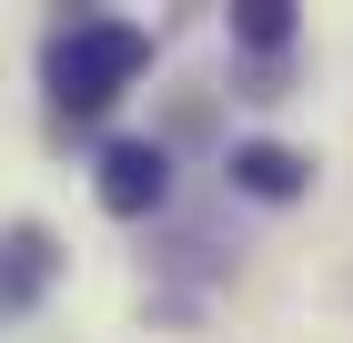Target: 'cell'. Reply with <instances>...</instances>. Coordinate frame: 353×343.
Segmentation results:
<instances>
[{
	"label": "cell",
	"mask_w": 353,
	"mask_h": 343,
	"mask_svg": "<svg viewBox=\"0 0 353 343\" xmlns=\"http://www.w3.org/2000/svg\"><path fill=\"white\" fill-rule=\"evenodd\" d=\"M141 61H152V30L141 21H121V10H71V21H51V41H41V91H51L61 121H101V111L141 81Z\"/></svg>",
	"instance_id": "6da1fadb"
},
{
	"label": "cell",
	"mask_w": 353,
	"mask_h": 343,
	"mask_svg": "<svg viewBox=\"0 0 353 343\" xmlns=\"http://www.w3.org/2000/svg\"><path fill=\"white\" fill-rule=\"evenodd\" d=\"M91 192H101V212L141 222V212H162V202H172V152H162V141H141V132L101 141V172H91Z\"/></svg>",
	"instance_id": "7a4b0ae2"
},
{
	"label": "cell",
	"mask_w": 353,
	"mask_h": 343,
	"mask_svg": "<svg viewBox=\"0 0 353 343\" xmlns=\"http://www.w3.org/2000/svg\"><path fill=\"white\" fill-rule=\"evenodd\" d=\"M232 192H252V202H303L313 192V152H293V141H232Z\"/></svg>",
	"instance_id": "3957f363"
},
{
	"label": "cell",
	"mask_w": 353,
	"mask_h": 343,
	"mask_svg": "<svg viewBox=\"0 0 353 343\" xmlns=\"http://www.w3.org/2000/svg\"><path fill=\"white\" fill-rule=\"evenodd\" d=\"M51 273H61V242L41 233V222H10V233H0V313H10V303H41Z\"/></svg>",
	"instance_id": "277c9868"
},
{
	"label": "cell",
	"mask_w": 353,
	"mask_h": 343,
	"mask_svg": "<svg viewBox=\"0 0 353 343\" xmlns=\"http://www.w3.org/2000/svg\"><path fill=\"white\" fill-rule=\"evenodd\" d=\"M232 51H293V0H232Z\"/></svg>",
	"instance_id": "5b68a950"
}]
</instances>
